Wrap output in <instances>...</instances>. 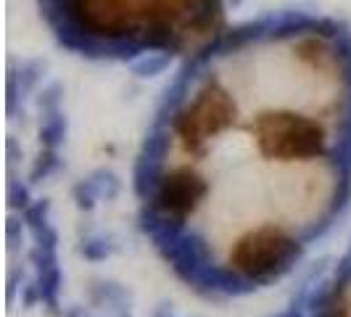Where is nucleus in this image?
I'll return each mask as SVG.
<instances>
[{
  "instance_id": "f257e3e1",
  "label": "nucleus",
  "mask_w": 351,
  "mask_h": 317,
  "mask_svg": "<svg viewBox=\"0 0 351 317\" xmlns=\"http://www.w3.org/2000/svg\"><path fill=\"white\" fill-rule=\"evenodd\" d=\"M151 238L185 281L243 294L288 275L351 193V37L272 19L191 56L141 161Z\"/></svg>"
},
{
  "instance_id": "f03ea898",
  "label": "nucleus",
  "mask_w": 351,
  "mask_h": 317,
  "mask_svg": "<svg viewBox=\"0 0 351 317\" xmlns=\"http://www.w3.org/2000/svg\"><path fill=\"white\" fill-rule=\"evenodd\" d=\"M74 51L106 58L193 56L222 35L225 0H40Z\"/></svg>"
}]
</instances>
